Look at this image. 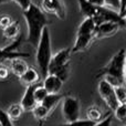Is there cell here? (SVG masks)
Wrapping results in <instances>:
<instances>
[{
    "instance_id": "obj_1",
    "label": "cell",
    "mask_w": 126,
    "mask_h": 126,
    "mask_svg": "<svg viewBox=\"0 0 126 126\" xmlns=\"http://www.w3.org/2000/svg\"><path fill=\"white\" fill-rule=\"evenodd\" d=\"M23 17L28 27L27 41L31 46L37 48L42 31L46 27H48V19L46 17V13L38 6L32 3L27 10L23 11Z\"/></svg>"
},
{
    "instance_id": "obj_2",
    "label": "cell",
    "mask_w": 126,
    "mask_h": 126,
    "mask_svg": "<svg viewBox=\"0 0 126 126\" xmlns=\"http://www.w3.org/2000/svg\"><path fill=\"white\" fill-rule=\"evenodd\" d=\"M125 66H126V52L125 49H121L113 55L111 61L107 63L97 76H102L107 80L113 86L125 85Z\"/></svg>"
},
{
    "instance_id": "obj_3",
    "label": "cell",
    "mask_w": 126,
    "mask_h": 126,
    "mask_svg": "<svg viewBox=\"0 0 126 126\" xmlns=\"http://www.w3.org/2000/svg\"><path fill=\"white\" fill-rule=\"evenodd\" d=\"M51 58H52V49H51L50 29L46 27L41 33L39 43L37 46V54H35V61L42 78H46L48 75V67Z\"/></svg>"
},
{
    "instance_id": "obj_4",
    "label": "cell",
    "mask_w": 126,
    "mask_h": 126,
    "mask_svg": "<svg viewBox=\"0 0 126 126\" xmlns=\"http://www.w3.org/2000/svg\"><path fill=\"white\" fill-rule=\"evenodd\" d=\"M70 57H71V48H65L52 55L49 63L48 74L58 76L64 83L69 78Z\"/></svg>"
},
{
    "instance_id": "obj_5",
    "label": "cell",
    "mask_w": 126,
    "mask_h": 126,
    "mask_svg": "<svg viewBox=\"0 0 126 126\" xmlns=\"http://www.w3.org/2000/svg\"><path fill=\"white\" fill-rule=\"evenodd\" d=\"M81 106L80 101L71 95L63 96L62 98V116L65 123H73L80 120Z\"/></svg>"
},
{
    "instance_id": "obj_6",
    "label": "cell",
    "mask_w": 126,
    "mask_h": 126,
    "mask_svg": "<svg viewBox=\"0 0 126 126\" xmlns=\"http://www.w3.org/2000/svg\"><path fill=\"white\" fill-rule=\"evenodd\" d=\"M92 19H93L95 26H98V24L104 23V22H115V23L120 24L123 29H125L126 27L125 18H122L117 11L113 10V9H110L107 7L97 8L95 15L92 17Z\"/></svg>"
},
{
    "instance_id": "obj_7",
    "label": "cell",
    "mask_w": 126,
    "mask_h": 126,
    "mask_svg": "<svg viewBox=\"0 0 126 126\" xmlns=\"http://www.w3.org/2000/svg\"><path fill=\"white\" fill-rule=\"evenodd\" d=\"M22 43V34H20L19 37L16 40L11 41L10 44H8L4 48H0V63H2L6 60H12V59H17V58H21V59H24V58L30 57V53L27 52H22L20 51V47H21Z\"/></svg>"
},
{
    "instance_id": "obj_8",
    "label": "cell",
    "mask_w": 126,
    "mask_h": 126,
    "mask_svg": "<svg viewBox=\"0 0 126 126\" xmlns=\"http://www.w3.org/2000/svg\"><path fill=\"white\" fill-rule=\"evenodd\" d=\"M98 94L112 112L118 106V102L114 93V86L105 79H101L98 82Z\"/></svg>"
},
{
    "instance_id": "obj_9",
    "label": "cell",
    "mask_w": 126,
    "mask_h": 126,
    "mask_svg": "<svg viewBox=\"0 0 126 126\" xmlns=\"http://www.w3.org/2000/svg\"><path fill=\"white\" fill-rule=\"evenodd\" d=\"M41 10L44 13H50L60 20L66 19V7L63 0H42Z\"/></svg>"
},
{
    "instance_id": "obj_10",
    "label": "cell",
    "mask_w": 126,
    "mask_h": 126,
    "mask_svg": "<svg viewBox=\"0 0 126 126\" xmlns=\"http://www.w3.org/2000/svg\"><path fill=\"white\" fill-rule=\"evenodd\" d=\"M122 27L115 22H104L98 26H96L94 31V40L95 39H103V38L112 37L120 30H122Z\"/></svg>"
},
{
    "instance_id": "obj_11",
    "label": "cell",
    "mask_w": 126,
    "mask_h": 126,
    "mask_svg": "<svg viewBox=\"0 0 126 126\" xmlns=\"http://www.w3.org/2000/svg\"><path fill=\"white\" fill-rule=\"evenodd\" d=\"M42 86L46 89V91L49 94H60L63 87V82L58 76L53 75V74H48L44 78Z\"/></svg>"
},
{
    "instance_id": "obj_12",
    "label": "cell",
    "mask_w": 126,
    "mask_h": 126,
    "mask_svg": "<svg viewBox=\"0 0 126 126\" xmlns=\"http://www.w3.org/2000/svg\"><path fill=\"white\" fill-rule=\"evenodd\" d=\"M34 86L35 85H30V86L26 87L24 94L21 98V102H20V105H21L23 112H31L37 105V102H35L34 96H33Z\"/></svg>"
},
{
    "instance_id": "obj_13",
    "label": "cell",
    "mask_w": 126,
    "mask_h": 126,
    "mask_svg": "<svg viewBox=\"0 0 126 126\" xmlns=\"http://www.w3.org/2000/svg\"><path fill=\"white\" fill-rule=\"evenodd\" d=\"M94 41V35L76 34V39L74 42L73 48L71 49V53H79L89 49V47Z\"/></svg>"
},
{
    "instance_id": "obj_14",
    "label": "cell",
    "mask_w": 126,
    "mask_h": 126,
    "mask_svg": "<svg viewBox=\"0 0 126 126\" xmlns=\"http://www.w3.org/2000/svg\"><path fill=\"white\" fill-rule=\"evenodd\" d=\"M19 79H20L22 84H24L26 86L35 85V84H38L40 81V73L34 69V67L29 66Z\"/></svg>"
},
{
    "instance_id": "obj_15",
    "label": "cell",
    "mask_w": 126,
    "mask_h": 126,
    "mask_svg": "<svg viewBox=\"0 0 126 126\" xmlns=\"http://www.w3.org/2000/svg\"><path fill=\"white\" fill-rule=\"evenodd\" d=\"M2 33H3L4 39L10 40V41L16 40L20 34H21V28H20L19 22L12 21L7 28H4L3 30H2Z\"/></svg>"
},
{
    "instance_id": "obj_16",
    "label": "cell",
    "mask_w": 126,
    "mask_h": 126,
    "mask_svg": "<svg viewBox=\"0 0 126 126\" xmlns=\"http://www.w3.org/2000/svg\"><path fill=\"white\" fill-rule=\"evenodd\" d=\"M28 67H29L28 64H27V62L24 61L23 59H21V58H17V59L11 60L10 67H9V69H10L11 73L15 74V75L18 76V78H20Z\"/></svg>"
},
{
    "instance_id": "obj_17",
    "label": "cell",
    "mask_w": 126,
    "mask_h": 126,
    "mask_svg": "<svg viewBox=\"0 0 126 126\" xmlns=\"http://www.w3.org/2000/svg\"><path fill=\"white\" fill-rule=\"evenodd\" d=\"M95 23H94L92 18H84L81 24L78 28V32L76 34H85V35H94V31H95Z\"/></svg>"
},
{
    "instance_id": "obj_18",
    "label": "cell",
    "mask_w": 126,
    "mask_h": 126,
    "mask_svg": "<svg viewBox=\"0 0 126 126\" xmlns=\"http://www.w3.org/2000/svg\"><path fill=\"white\" fill-rule=\"evenodd\" d=\"M62 98H63V95H61V94H48L47 97L40 104H42L50 112H52L57 107V105L62 101Z\"/></svg>"
},
{
    "instance_id": "obj_19",
    "label": "cell",
    "mask_w": 126,
    "mask_h": 126,
    "mask_svg": "<svg viewBox=\"0 0 126 126\" xmlns=\"http://www.w3.org/2000/svg\"><path fill=\"white\" fill-rule=\"evenodd\" d=\"M79 8L80 11L82 12V15H84L85 18H92L96 12V9L94 6H92L87 0H78Z\"/></svg>"
},
{
    "instance_id": "obj_20",
    "label": "cell",
    "mask_w": 126,
    "mask_h": 126,
    "mask_svg": "<svg viewBox=\"0 0 126 126\" xmlns=\"http://www.w3.org/2000/svg\"><path fill=\"white\" fill-rule=\"evenodd\" d=\"M31 112H32V114H33V116H34L35 120L40 121V122L46 121L47 117H48V116L50 115V113H51V112L49 111L46 106H43L42 104H37L35 105V107Z\"/></svg>"
},
{
    "instance_id": "obj_21",
    "label": "cell",
    "mask_w": 126,
    "mask_h": 126,
    "mask_svg": "<svg viewBox=\"0 0 126 126\" xmlns=\"http://www.w3.org/2000/svg\"><path fill=\"white\" fill-rule=\"evenodd\" d=\"M86 120L93 123L100 122L102 120V110L96 105H92L86 110Z\"/></svg>"
},
{
    "instance_id": "obj_22",
    "label": "cell",
    "mask_w": 126,
    "mask_h": 126,
    "mask_svg": "<svg viewBox=\"0 0 126 126\" xmlns=\"http://www.w3.org/2000/svg\"><path fill=\"white\" fill-rule=\"evenodd\" d=\"M6 113L11 121H18L22 116V114H23V110H22L20 104L15 103V104H11L10 106L8 107Z\"/></svg>"
},
{
    "instance_id": "obj_23",
    "label": "cell",
    "mask_w": 126,
    "mask_h": 126,
    "mask_svg": "<svg viewBox=\"0 0 126 126\" xmlns=\"http://www.w3.org/2000/svg\"><path fill=\"white\" fill-rule=\"evenodd\" d=\"M48 94L49 93L46 91V89H44L42 85L35 84L34 90H33V96H34V100H35V102H37V104H40V103L47 97Z\"/></svg>"
},
{
    "instance_id": "obj_24",
    "label": "cell",
    "mask_w": 126,
    "mask_h": 126,
    "mask_svg": "<svg viewBox=\"0 0 126 126\" xmlns=\"http://www.w3.org/2000/svg\"><path fill=\"white\" fill-rule=\"evenodd\" d=\"M114 93H115L116 100H117L118 104H126L125 85H117V86H114Z\"/></svg>"
},
{
    "instance_id": "obj_25",
    "label": "cell",
    "mask_w": 126,
    "mask_h": 126,
    "mask_svg": "<svg viewBox=\"0 0 126 126\" xmlns=\"http://www.w3.org/2000/svg\"><path fill=\"white\" fill-rule=\"evenodd\" d=\"M114 116L121 123H125L126 120V104H118V106L113 111Z\"/></svg>"
},
{
    "instance_id": "obj_26",
    "label": "cell",
    "mask_w": 126,
    "mask_h": 126,
    "mask_svg": "<svg viewBox=\"0 0 126 126\" xmlns=\"http://www.w3.org/2000/svg\"><path fill=\"white\" fill-rule=\"evenodd\" d=\"M0 126H13V123L10 118L8 117L6 111L0 107Z\"/></svg>"
},
{
    "instance_id": "obj_27",
    "label": "cell",
    "mask_w": 126,
    "mask_h": 126,
    "mask_svg": "<svg viewBox=\"0 0 126 126\" xmlns=\"http://www.w3.org/2000/svg\"><path fill=\"white\" fill-rule=\"evenodd\" d=\"M10 69L9 66L0 63V81H6L10 78Z\"/></svg>"
},
{
    "instance_id": "obj_28",
    "label": "cell",
    "mask_w": 126,
    "mask_h": 126,
    "mask_svg": "<svg viewBox=\"0 0 126 126\" xmlns=\"http://www.w3.org/2000/svg\"><path fill=\"white\" fill-rule=\"evenodd\" d=\"M94 123L89 120H78L73 123H65L61 126H92Z\"/></svg>"
},
{
    "instance_id": "obj_29",
    "label": "cell",
    "mask_w": 126,
    "mask_h": 126,
    "mask_svg": "<svg viewBox=\"0 0 126 126\" xmlns=\"http://www.w3.org/2000/svg\"><path fill=\"white\" fill-rule=\"evenodd\" d=\"M104 1L105 7L110 9H113V10L117 11L118 12V8H120V0H103Z\"/></svg>"
},
{
    "instance_id": "obj_30",
    "label": "cell",
    "mask_w": 126,
    "mask_h": 126,
    "mask_svg": "<svg viewBox=\"0 0 126 126\" xmlns=\"http://www.w3.org/2000/svg\"><path fill=\"white\" fill-rule=\"evenodd\" d=\"M11 22H12V19H11L8 15L0 16V29H1V30H3L4 28H7Z\"/></svg>"
},
{
    "instance_id": "obj_31",
    "label": "cell",
    "mask_w": 126,
    "mask_h": 126,
    "mask_svg": "<svg viewBox=\"0 0 126 126\" xmlns=\"http://www.w3.org/2000/svg\"><path fill=\"white\" fill-rule=\"evenodd\" d=\"M12 1H15L16 3L22 9V11L27 10V9L32 4V0H12Z\"/></svg>"
},
{
    "instance_id": "obj_32",
    "label": "cell",
    "mask_w": 126,
    "mask_h": 126,
    "mask_svg": "<svg viewBox=\"0 0 126 126\" xmlns=\"http://www.w3.org/2000/svg\"><path fill=\"white\" fill-rule=\"evenodd\" d=\"M111 125H112V115H109L105 118L101 120L100 122L94 123L92 126H111Z\"/></svg>"
},
{
    "instance_id": "obj_33",
    "label": "cell",
    "mask_w": 126,
    "mask_h": 126,
    "mask_svg": "<svg viewBox=\"0 0 126 126\" xmlns=\"http://www.w3.org/2000/svg\"><path fill=\"white\" fill-rule=\"evenodd\" d=\"M118 13L122 18H125L126 15V6H125V0H120V8H118Z\"/></svg>"
},
{
    "instance_id": "obj_34",
    "label": "cell",
    "mask_w": 126,
    "mask_h": 126,
    "mask_svg": "<svg viewBox=\"0 0 126 126\" xmlns=\"http://www.w3.org/2000/svg\"><path fill=\"white\" fill-rule=\"evenodd\" d=\"M92 6H94L95 8H101V7H105L104 1L103 0H87Z\"/></svg>"
},
{
    "instance_id": "obj_35",
    "label": "cell",
    "mask_w": 126,
    "mask_h": 126,
    "mask_svg": "<svg viewBox=\"0 0 126 126\" xmlns=\"http://www.w3.org/2000/svg\"><path fill=\"white\" fill-rule=\"evenodd\" d=\"M12 1V0H0V6H2V4H6L8 3V2Z\"/></svg>"
},
{
    "instance_id": "obj_36",
    "label": "cell",
    "mask_w": 126,
    "mask_h": 126,
    "mask_svg": "<svg viewBox=\"0 0 126 126\" xmlns=\"http://www.w3.org/2000/svg\"><path fill=\"white\" fill-rule=\"evenodd\" d=\"M122 126H125V125H122Z\"/></svg>"
}]
</instances>
